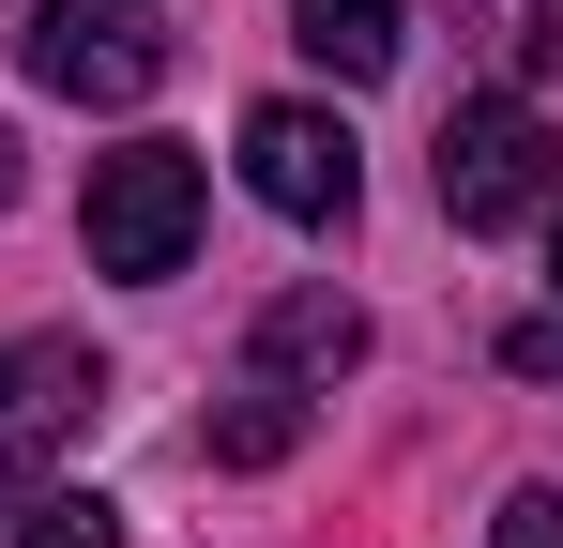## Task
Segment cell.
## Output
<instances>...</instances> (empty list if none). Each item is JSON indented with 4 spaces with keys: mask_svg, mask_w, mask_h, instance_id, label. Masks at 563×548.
Instances as JSON below:
<instances>
[{
    "mask_svg": "<svg viewBox=\"0 0 563 548\" xmlns=\"http://www.w3.org/2000/svg\"><path fill=\"white\" fill-rule=\"evenodd\" d=\"M198 198H213V183H198L184 138H122V153H92V274H122V289L184 274Z\"/></svg>",
    "mask_w": 563,
    "mask_h": 548,
    "instance_id": "7a4b0ae2",
    "label": "cell"
},
{
    "mask_svg": "<svg viewBox=\"0 0 563 548\" xmlns=\"http://www.w3.org/2000/svg\"><path fill=\"white\" fill-rule=\"evenodd\" d=\"M0 198H15V138H0Z\"/></svg>",
    "mask_w": 563,
    "mask_h": 548,
    "instance_id": "5bb4252c",
    "label": "cell"
},
{
    "mask_svg": "<svg viewBox=\"0 0 563 548\" xmlns=\"http://www.w3.org/2000/svg\"><path fill=\"white\" fill-rule=\"evenodd\" d=\"M0 548H122V503L62 472H0Z\"/></svg>",
    "mask_w": 563,
    "mask_h": 548,
    "instance_id": "52a82bcc",
    "label": "cell"
},
{
    "mask_svg": "<svg viewBox=\"0 0 563 548\" xmlns=\"http://www.w3.org/2000/svg\"><path fill=\"white\" fill-rule=\"evenodd\" d=\"M366 365V305H335V289H289L275 320H260V365L244 381H289V396H335Z\"/></svg>",
    "mask_w": 563,
    "mask_h": 548,
    "instance_id": "8992f818",
    "label": "cell"
},
{
    "mask_svg": "<svg viewBox=\"0 0 563 548\" xmlns=\"http://www.w3.org/2000/svg\"><path fill=\"white\" fill-rule=\"evenodd\" d=\"M289 442H305V396H289V381H244V396L213 412V457H229V472H275Z\"/></svg>",
    "mask_w": 563,
    "mask_h": 548,
    "instance_id": "9c48e42d",
    "label": "cell"
},
{
    "mask_svg": "<svg viewBox=\"0 0 563 548\" xmlns=\"http://www.w3.org/2000/svg\"><path fill=\"white\" fill-rule=\"evenodd\" d=\"M92 396H107V365L77 351V336H31V351H0V457L77 442V427H92Z\"/></svg>",
    "mask_w": 563,
    "mask_h": 548,
    "instance_id": "5b68a950",
    "label": "cell"
},
{
    "mask_svg": "<svg viewBox=\"0 0 563 548\" xmlns=\"http://www.w3.org/2000/svg\"><path fill=\"white\" fill-rule=\"evenodd\" d=\"M563 198V138L533 91H472L457 122H442V213L457 229H533Z\"/></svg>",
    "mask_w": 563,
    "mask_h": 548,
    "instance_id": "6da1fadb",
    "label": "cell"
},
{
    "mask_svg": "<svg viewBox=\"0 0 563 548\" xmlns=\"http://www.w3.org/2000/svg\"><path fill=\"white\" fill-rule=\"evenodd\" d=\"M487 548H563V487H503V518H487Z\"/></svg>",
    "mask_w": 563,
    "mask_h": 548,
    "instance_id": "8fae6325",
    "label": "cell"
},
{
    "mask_svg": "<svg viewBox=\"0 0 563 548\" xmlns=\"http://www.w3.org/2000/svg\"><path fill=\"white\" fill-rule=\"evenodd\" d=\"M549 289H563V198H549Z\"/></svg>",
    "mask_w": 563,
    "mask_h": 548,
    "instance_id": "4fadbf2b",
    "label": "cell"
},
{
    "mask_svg": "<svg viewBox=\"0 0 563 548\" xmlns=\"http://www.w3.org/2000/svg\"><path fill=\"white\" fill-rule=\"evenodd\" d=\"M15 62H31L46 91H77V107H137V91L168 77V31H153V15H122V0H31Z\"/></svg>",
    "mask_w": 563,
    "mask_h": 548,
    "instance_id": "3957f363",
    "label": "cell"
},
{
    "mask_svg": "<svg viewBox=\"0 0 563 548\" xmlns=\"http://www.w3.org/2000/svg\"><path fill=\"white\" fill-rule=\"evenodd\" d=\"M244 183H260V213H289V229H351L366 153H351L335 107H244Z\"/></svg>",
    "mask_w": 563,
    "mask_h": 548,
    "instance_id": "277c9868",
    "label": "cell"
},
{
    "mask_svg": "<svg viewBox=\"0 0 563 548\" xmlns=\"http://www.w3.org/2000/svg\"><path fill=\"white\" fill-rule=\"evenodd\" d=\"M472 31H487L518 77H549V62H563V0H472Z\"/></svg>",
    "mask_w": 563,
    "mask_h": 548,
    "instance_id": "30bf717a",
    "label": "cell"
},
{
    "mask_svg": "<svg viewBox=\"0 0 563 548\" xmlns=\"http://www.w3.org/2000/svg\"><path fill=\"white\" fill-rule=\"evenodd\" d=\"M503 365H533V381H563V320H518V336H503Z\"/></svg>",
    "mask_w": 563,
    "mask_h": 548,
    "instance_id": "7c38bea8",
    "label": "cell"
},
{
    "mask_svg": "<svg viewBox=\"0 0 563 548\" xmlns=\"http://www.w3.org/2000/svg\"><path fill=\"white\" fill-rule=\"evenodd\" d=\"M289 46H305V62H320V77H396V46H411V31H396V0H289Z\"/></svg>",
    "mask_w": 563,
    "mask_h": 548,
    "instance_id": "ba28073f",
    "label": "cell"
}]
</instances>
